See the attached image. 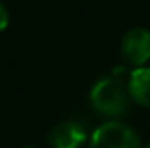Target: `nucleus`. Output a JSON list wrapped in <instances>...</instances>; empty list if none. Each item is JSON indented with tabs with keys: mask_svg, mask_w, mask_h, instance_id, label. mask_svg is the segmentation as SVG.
I'll return each mask as SVG.
<instances>
[{
	"mask_svg": "<svg viewBox=\"0 0 150 148\" xmlns=\"http://www.w3.org/2000/svg\"><path fill=\"white\" fill-rule=\"evenodd\" d=\"M89 148H142L140 136L124 122L108 120L94 129Z\"/></svg>",
	"mask_w": 150,
	"mask_h": 148,
	"instance_id": "obj_2",
	"label": "nucleus"
},
{
	"mask_svg": "<svg viewBox=\"0 0 150 148\" xmlns=\"http://www.w3.org/2000/svg\"><path fill=\"white\" fill-rule=\"evenodd\" d=\"M120 54L127 65L143 66L150 59V32L145 28L129 30L120 42Z\"/></svg>",
	"mask_w": 150,
	"mask_h": 148,
	"instance_id": "obj_3",
	"label": "nucleus"
},
{
	"mask_svg": "<svg viewBox=\"0 0 150 148\" xmlns=\"http://www.w3.org/2000/svg\"><path fill=\"white\" fill-rule=\"evenodd\" d=\"M127 89L136 105L150 108V66H138L127 75Z\"/></svg>",
	"mask_w": 150,
	"mask_h": 148,
	"instance_id": "obj_5",
	"label": "nucleus"
},
{
	"mask_svg": "<svg viewBox=\"0 0 150 148\" xmlns=\"http://www.w3.org/2000/svg\"><path fill=\"white\" fill-rule=\"evenodd\" d=\"M124 72H126L124 68L113 70L112 75L100 78L93 85L89 92V101L100 115L108 118H117L126 113L131 96H129L127 82L122 77Z\"/></svg>",
	"mask_w": 150,
	"mask_h": 148,
	"instance_id": "obj_1",
	"label": "nucleus"
},
{
	"mask_svg": "<svg viewBox=\"0 0 150 148\" xmlns=\"http://www.w3.org/2000/svg\"><path fill=\"white\" fill-rule=\"evenodd\" d=\"M145 148H150V143H149V145H147V147H145Z\"/></svg>",
	"mask_w": 150,
	"mask_h": 148,
	"instance_id": "obj_8",
	"label": "nucleus"
},
{
	"mask_svg": "<svg viewBox=\"0 0 150 148\" xmlns=\"http://www.w3.org/2000/svg\"><path fill=\"white\" fill-rule=\"evenodd\" d=\"M87 134L86 129L74 120L59 122L49 132V145L51 148H80L84 145Z\"/></svg>",
	"mask_w": 150,
	"mask_h": 148,
	"instance_id": "obj_4",
	"label": "nucleus"
},
{
	"mask_svg": "<svg viewBox=\"0 0 150 148\" xmlns=\"http://www.w3.org/2000/svg\"><path fill=\"white\" fill-rule=\"evenodd\" d=\"M23 148H35V147H23Z\"/></svg>",
	"mask_w": 150,
	"mask_h": 148,
	"instance_id": "obj_7",
	"label": "nucleus"
},
{
	"mask_svg": "<svg viewBox=\"0 0 150 148\" xmlns=\"http://www.w3.org/2000/svg\"><path fill=\"white\" fill-rule=\"evenodd\" d=\"M9 25V14H7V9L4 7V4H0V33L7 28Z\"/></svg>",
	"mask_w": 150,
	"mask_h": 148,
	"instance_id": "obj_6",
	"label": "nucleus"
}]
</instances>
